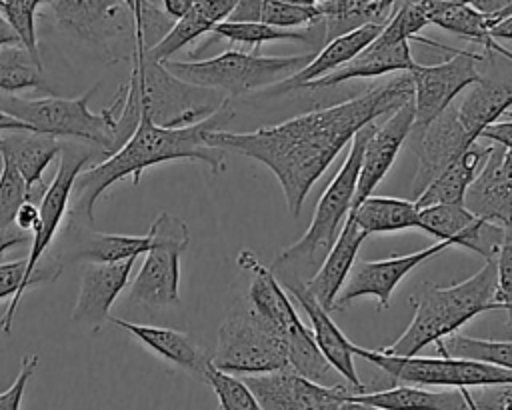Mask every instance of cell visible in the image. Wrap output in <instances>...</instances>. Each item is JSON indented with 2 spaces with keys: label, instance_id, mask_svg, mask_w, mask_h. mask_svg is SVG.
<instances>
[{
  "label": "cell",
  "instance_id": "obj_1",
  "mask_svg": "<svg viewBox=\"0 0 512 410\" xmlns=\"http://www.w3.org/2000/svg\"><path fill=\"white\" fill-rule=\"evenodd\" d=\"M414 98L410 72L374 84L368 92L340 104L316 108L280 124L252 132L212 130L210 144L264 164L278 180L290 216H300L314 182L338 152L368 122L394 112Z\"/></svg>",
  "mask_w": 512,
  "mask_h": 410
},
{
  "label": "cell",
  "instance_id": "obj_2",
  "mask_svg": "<svg viewBox=\"0 0 512 410\" xmlns=\"http://www.w3.org/2000/svg\"><path fill=\"white\" fill-rule=\"evenodd\" d=\"M232 116L230 96H224L208 116L186 126H162L142 112L136 130L116 152L76 176L70 212L92 222L96 200L114 182L130 178L132 186H138L142 172L162 162L194 160L206 164L214 174H220L226 168V150L210 144L208 136L212 130L224 128Z\"/></svg>",
  "mask_w": 512,
  "mask_h": 410
},
{
  "label": "cell",
  "instance_id": "obj_3",
  "mask_svg": "<svg viewBox=\"0 0 512 410\" xmlns=\"http://www.w3.org/2000/svg\"><path fill=\"white\" fill-rule=\"evenodd\" d=\"M114 102L118 106L116 152L136 130L142 112L162 126H186L208 116L222 98H214L208 88L176 78L162 62L148 56L146 48L136 46L130 78L120 86Z\"/></svg>",
  "mask_w": 512,
  "mask_h": 410
},
{
  "label": "cell",
  "instance_id": "obj_4",
  "mask_svg": "<svg viewBox=\"0 0 512 410\" xmlns=\"http://www.w3.org/2000/svg\"><path fill=\"white\" fill-rule=\"evenodd\" d=\"M496 262L486 258L484 266L470 278L452 286L424 284L416 300V310L406 330L386 348L388 354L414 356L428 344H438L476 314L486 312L496 302Z\"/></svg>",
  "mask_w": 512,
  "mask_h": 410
},
{
  "label": "cell",
  "instance_id": "obj_5",
  "mask_svg": "<svg viewBox=\"0 0 512 410\" xmlns=\"http://www.w3.org/2000/svg\"><path fill=\"white\" fill-rule=\"evenodd\" d=\"M372 122H368L354 134L350 150H348L340 170L334 174V178L328 182L326 190L322 192V196L316 204L312 222H310L308 230L304 232V236L300 240H296L294 244L286 246L272 260L270 270L276 276L290 274L300 264H316L320 258L324 260V256L336 242L340 228L354 204V194H356L358 174H360V164H362V152H364V144H366Z\"/></svg>",
  "mask_w": 512,
  "mask_h": 410
},
{
  "label": "cell",
  "instance_id": "obj_6",
  "mask_svg": "<svg viewBox=\"0 0 512 410\" xmlns=\"http://www.w3.org/2000/svg\"><path fill=\"white\" fill-rule=\"evenodd\" d=\"M314 54L296 56H260L240 50H226L208 60H166L162 62L176 78L208 88L220 90L226 96H242L256 88L272 86L286 76L300 70Z\"/></svg>",
  "mask_w": 512,
  "mask_h": 410
},
{
  "label": "cell",
  "instance_id": "obj_7",
  "mask_svg": "<svg viewBox=\"0 0 512 410\" xmlns=\"http://www.w3.org/2000/svg\"><path fill=\"white\" fill-rule=\"evenodd\" d=\"M98 84H94L88 92L78 98H20L8 96L0 102V108L10 112L12 116L30 124L36 132L64 138H80L88 140L108 154L114 152V136H116V112L118 106L112 100L102 112H92L88 108L90 98L96 94Z\"/></svg>",
  "mask_w": 512,
  "mask_h": 410
},
{
  "label": "cell",
  "instance_id": "obj_8",
  "mask_svg": "<svg viewBox=\"0 0 512 410\" xmlns=\"http://www.w3.org/2000/svg\"><path fill=\"white\" fill-rule=\"evenodd\" d=\"M214 366L232 374H260L288 364V348L282 330L252 308L236 304L218 328Z\"/></svg>",
  "mask_w": 512,
  "mask_h": 410
},
{
  "label": "cell",
  "instance_id": "obj_9",
  "mask_svg": "<svg viewBox=\"0 0 512 410\" xmlns=\"http://www.w3.org/2000/svg\"><path fill=\"white\" fill-rule=\"evenodd\" d=\"M354 354L376 364L380 370L390 374L394 382L402 384H422V386H488L512 382V370L490 364L484 360L444 356V358H424V356H400L388 354L362 346H352Z\"/></svg>",
  "mask_w": 512,
  "mask_h": 410
},
{
  "label": "cell",
  "instance_id": "obj_10",
  "mask_svg": "<svg viewBox=\"0 0 512 410\" xmlns=\"http://www.w3.org/2000/svg\"><path fill=\"white\" fill-rule=\"evenodd\" d=\"M150 248L130 284V300L148 306H170L180 302V256L188 248V224L168 212L152 222Z\"/></svg>",
  "mask_w": 512,
  "mask_h": 410
},
{
  "label": "cell",
  "instance_id": "obj_11",
  "mask_svg": "<svg viewBox=\"0 0 512 410\" xmlns=\"http://www.w3.org/2000/svg\"><path fill=\"white\" fill-rule=\"evenodd\" d=\"M88 160H90V154L62 152L56 176L52 178V182L48 184V188L44 190V194L40 198V220L32 232V246H30V254L26 258V270H24V280H22V296H24V290H28L30 286L40 284V282H52L62 272V264H58L54 260L44 262L42 270H40V264H42L48 244L56 236V232L64 220V214L70 206V196H72L76 176L84 170Z\"/></svg>",
  "mask_w": 512,
  "mask_h": 410
},
{
  "label": "cell",
  "instance_id": "obj_12",
  "mask_svg": "<svg viewBox=\"0 0 512 410\" xmlns=\"http://www.w3.org/2000/svg\"><path fill=\"white\" fill-rule=\"evenodd\" d=\"M244 382L252 390L260 408L264 410H342L348 406L350 392H362L354 384H322L292 366L244 374Z\"/></svg>",
  "mask_w": 512,
  "mask_h": 410
},
{
  "label": "cell",
  "instance_id": "obj_13",
  "mask_svg": "<svg viewBox=\"0 0 512 410\" xmlns=\"http://www.w3.org/2000/svg\"><path fill=\"white\" fill-rule=\"evenodd\" d=\"M484 56L476 52L456 50L452 58L440 64H414L410 70L414 84V126L410 134L426 128L440 112H444L466 88L482 76L476 62Z\"/></svg>",
  "mask_w": 512,
  "mask_h": 410
},
{
  "label": "cell",
  "instance_id": "obj_14",
  "mask_svg": "<svg viewBox=\"0 0 512 410\" xmlns=\"http://www.w3.org/2000/svg\"><path fill=\"white\" fill-rule=\"evenodd\" d=\"M454 244L450 240H438L432 246H426L422 250L404 254V256H392L384 260H372V262H362L356 266L352 276L346 280L342 286L340 294L336 296L334 308H344L352 300L362 298V296H374L378 300L380 308H386L390 304V296L398 282L416 266L424 264L426 260L442 254L444 250L452 248Z\"/></svg>",
  "mask_w": 512,
  "mask_h": 410
},
{
  "label": "cell",
  "instance_id": "obj_15",
  "mask_svg": "<svg viewBox=\"0 0 512 410\" xmlns=\"http://www.w3.org/2000/svg\"><path fill=\"white\" fill-rule=\"evenodd\" d=\"M414 126V100H406L394 112L386 114V120L380 124L374 120L370 124V132L362 152V164L358 174V186L354 194V204H360L366 196L374 192V188L382 182V178L392 168L396 154L404 140L410 136Z\"/></svg>",
  "mask_w": 512,
  "mask_h": 410
},
{
  "label": "cell",
  "instance_id": "obj_16",
  "mask_svg": "<svg viewBox=\"0 0 512 410\" xmlns=\"http://www.w3.org/2000/svg\"><path fill=\"white\" fill-rule=\"evenodd\" d=\"M280 284L294 296V300L304 308L312 322V334L326 356V360L332 364V368L350 384L366 390V386L360 382L356 366H354V344L342 334V330L336 326V322L330 318V310L324 308L314 294L306 288V282L298 274H278L276 276Z\"/></svg>",
  "mask_w": 512,
  "mask_h": 410
},
{
  "label": "cell",
  "instance_id": "obj_17",
  "mask_svg": "<svg viewBox=\"0 0 512 410\" xmlns=\"http://www.w3.org/2000/svg\"><path fill=\"white\" fill-rule=\"evenodd\" d=\"M136 258L118 262H86L80 272V290L72 308L76 324L98 330L110 320V306L126 288Z\"/></svg>",
  "mask_w": 512,
  "mask_h": 410
},
{
  "label": "cell",
  "instance_id": "obj_18",
  "mask_svg": "<svg viewBox=\"0 0 512 410\" xmlns=\"http://www.w3.org/2000/svg\"><path fill=\"white\" fill-rule=\"evenodd\" d=\"M464 204L494 226L512 224V148L492 146L490 154L470 184Z\"/></svg>",
  "mask_w": 512,
  "mask_h": 410
},
{
  "label": "cell",
  "instance_id": "obj_19",
  "mask_svg": "<svg viewBox=\"0 0 512 410\" xmlns=\"http://www.w3.org/2000/svg\"><path fill=\"white\" fill-rule=\"evenodd\" d=\"M384 24H386V20L384 22H366L350 32H344V34L328 40L324 44V48L310 58L308 64H304L300 70L286 76L284 80L272 84L268 94L278 96V94H286V92L304 88L306 84L340 68L348 60H352L362 48H366L382 32Z\"/></svg>",
  "mask_w": 512,
  "mask_h": 410
},
{
  "label": "cell",
  "instance_id": "obj_20",
  "mask_svg": "<svg viewBox=\"0 0 512 410\" xmlns=\"http://www.w3.org/2000/svg\"><path fill=\"white\" fill-rule=\"evenodd\" d=\"M368 232L358 226V222L348 214L336 242L320 262V268L312 278L306 280V288L314 294V298L328 310L334 308L336 296L348 280V274L354 266L360 244L366 240Z\"/></svg>",
  "mask_w": 512,
  "mask_h": 410
},
{
  "label": "cell",
  "instance_id": "obj_21",
  "mask_svg": "<svg viewBox=\"0 0 512 410\" xmlns=\"http://www.w3.org/2000/svg\"><path fill=\"white\" fill-rule=\"evenodd\" d=\"M414 64L416 62L410 52V40L388 44L374 38L352 60L332 70L330 74L306 84L304 88H310V90L330 88L334 84L354 80V78H374L388 72H410Z\"/></svg>",
  "mask_w": 512,
  "mask_h": 410
},
{
  "label": "cell",
  "instance_id": "obj_22",
  "mask_svg": "<svg viewBox=\"0 0 512 410\" xmlns=\"http://www.w3.org/2000/svg\"><path fill=\"white\" fill-rule=\"evenodd\" d=\"M480 216H476L464 202H444L420 208V230L436 236L438 240H450L454 246L468 248L482 258H490V252L482 246L484 230L492 228Z\"/></svg>",
  "mask_w": 512,
  "mask_h": 410
},
{
  "label": "cell",
  "instance_id": "obj_23",
  "mask_svg": "<svg viewBox=\"0 0 512 410\" xmlns=\"http://www.w3.org/2000/svg\"><path fill=\"white\" fill-rule=\"evenodd\" d=\"M350 408H374V410H392V408H436V410H474V400L466 388L456 392H438L422 388V384H400L388 390H362L348 394Z\"/></svg>",
  "mask_w": 512,
  "mask_h": 410
},
{
  "label": "cell",
  "instance_id": "obj_24",
  "mask_svg": "<svg viewBox=\"0 0 512 410\" xmlns=\"http://www.w3.org/2000/svg\"><path fill=\"white\" fill-rule=\"evenodd\" d=\"M428 22L436 24L438 28L452 32L456 36L468 38L488 52H498L512 60V52L498 44V40L492 36L494 18L490 14L480 12L478 8L470 4L460 2H448V0H418Z\"/></svg>",
  "mask_w": 512,
  "mask_h": 410
},
{
  "label": "cell",
  "instance_id": "obj_25",
  "mask_svg": "<svg viewBox=\"0 0 512 410\" xmlns=\"http://www.w3.org/2000/svg\"><path fill=\"white\" fill-rule=\"evenodd\" d=\"M112 324L124 328L134 338H138L148 350L158 354L160 358L180 366L182 370L190 372L194 378L204 380L206 366L210 358L196 346L188 334L174 330V328H162V326H148V324H134L120 318H110Z\"/></svg>",
  "mask_w": 512,
  "mask_h": 410
},
{
  "label": "cell",
  "instance_id": "obj_26",
  "mask_svg": "<svg viewBox=\"0 0 512 410\" xmlns=\"http://www.w3.org/2000/svg\"><path fill=\"white\" fill-rule=\"evenodd\" d=\"M234 4L236 0H196L194 8L186 16L174 20L170 30L152 48L146 50L148 56H152L158 62L170 60L184 46L212 32L216 24L226 20Z\"/></svg>",
  "mask_w": 512,
  "mask_h": 410
},
{
  "label": "cell",
  "instance_id": "obj_27",
  "mask_svg": "<svg viewBox=\"0 0 512 410\" xmlns=\"http://www.w3.org/2000/svg\"><path fill=\"white\" fill-rule=\"evenodd\" d=\"M60 152L56 136L36 130H10L0 138V158L12 162L24 176L30 190L42 188V174Z\"/></svg>",
  "mask_w": 512,
  "mask_h": 410
},
{
  "label": "cell",
  "instance_id": "obj_28",
  "mask_svg": "<svg viewBox=\"0 0 512 410\" xmlns=\"http://www.w3.org/2000/svg\"><path fill=\"white\" fill-rule=\"evenodd\" d=\"M490 148L492 146H478L476 142L468 146L414 198L418 208L444 202H464L470 184L474 182L490 154Z\"/></svg>",
  "mask_w": 512,
  "mask_h": 410
},
{
  "label": "cell",
  "instance_id": "obj_29",
  "mask_svg": "<svg viewBox=\"0 0 512 410\" xmlns=\"http://www.w3.org/2000/svg\"><path fill=\"white\" fill-rule=\"evenodd\" d=\"M350 216L368 234L400 232L410 228L420 230V208L414 200L370 194L350 210Z\"/></svg>",
  "mask_w": 512,
  "mask_h": 410
},
{
  "label": "cell",
  "instance_id": "obj_30",
  "mask_svg": "<svg viewBox=\"0 0 512 410\" xmlns=\"http://www.w3.org/2000/svg\"><path fill=\"white\" fill-rule=\"evenodd\" d=\"M324 42L350 32L366 22H384L392 8L380 0H318Z\"/></svg>",
  "mask_w": 512,
  "mask_h": 410
},
{
  "label": "cell",
  "instance_id": "obj_31",
  "mask_svg": "<svg viewBox=\"0 0 512 410\" xmlns=\"http://www.w3.org/2000/svg\"><path fill=\"white\" fill-rule=\"evenodd\" d=\"M0 90H50L44 82L40 56H34L22 44H8L0 48Z\"/></svg>",
  "mask_w": 512,
  "mask_h": 410
},
{
  "label": "cell",
  "instance_id": "obj_32",
  "mask_svg": "<svg viewBox=\"0 0 512 410\" xmlns=\"http://www.w3.org/2000/svg\"><path fill=\"white\" fill-rule=\"evenodd\" d=\"M152 240L146 232L144 236L128 234H106V232H88L76 246L74 260L84 262H118L126 258H138L150 248Z\"/></svg>",
  "mask_w": 512,
  "mask_h": 410
},
{
  "label": "cell",
  "instance_id": "obj_33",
  "mask_svg": "<svg viewBox=\"0 0 512 410\" xmlns=\"http://www.w3.org/2000/svg\"><path fill=\"white\" fill-rule=\"evenodd\" d=\"M218 38L236 44H248L258 50L266 42H308L312 30H292L260 20H222L212 30Z\"/></svg>",
  "mask_w": 512,
  "mask_h": 410
},
{
  "label": "cell",
  "instance_id": "obj_34",
  "mask_svg": "<svg viewBox=\"0 0 512 410\" xmlns=\"http://www.w3.org/2000/svg\"><path fill=\"white\" fill-rule=\"evenodd\" d=\"M438 350L444 356L484 360V362L498 364L512 370V338L484 340V338H472V336L452 332L450 336L438 342Z\"/></svg>",
  "mask_w": 512,
  "mask_h": 410
},
{
  "label": "cell",
  "instance_id": "obj_35",
  "mask_svg": "<svg viewBox=\"0 0 512 410\" xmlns=\"http://www.w3.org/2000/svg\"><path fill=\"white\" fill-rule=\"evenodd\" d=\"M44 190V186L30 190L18 168L6 158H0V230L14 226L18 208L26 200L42 198Z\"/></svg>",
  "mask_w": 512,
  "mask_h": 410
},
{
  "label": "cell",
  "instance_id": "obj_36",
  "mask_svg": "<svg viewBox=\"0 0 512 410\" xmlns=\"http://www.w3.org/2000/svg\"><path fill=\"white\" fill-rule=\"evenodd\" d=\"M204 382L212 386L216 392L218 404L222 410H260L258 400L254 398L252 390L244 382V378L232 376V372H226L212 364V360L206 366Z\"/></svg>",
  "mask_w": 512,
  "mask_h": 410
},
{
  "label": "cell",
  "instance_id": "obj_37",
  "mask_svg": "<svg viewBox=\"0 0 512 410\" xmlns=\"http://www.w3.org/2000/svg\"><path fill=\"white\" fill-rule=\"evenodd\" d=\"M122 2L130 12L136 46L140 48H146V50L152 48L174 24L164 10H158L148 0H122Z\"/></svg>",
  "mask_w": 512,
  "mask_h": 410
},
{
  "label": "cell",
  "instance_id": "obj_38",
  "mask_svg": "<svg viewBox=\"0 0 512 410\" xmlns=\"http://www.w3.org/2000/svg\"><path fill=\"white\" fill-rule=\"evenodd\" d=\"M496 262V302L488 310H504L512 304V224L502 228V238L492 254Z\"/></svg>",
  "mask_w": 512,
  "mask_h": 410
},
{
  "label": "cell",
  "instance_id": "obj_39",
  "mask_svg": "<svg viewBox=\"0 0 512 410\" xmlns=\"http://www.w3.org/2000/svg\"><path fill=\"white\" fill-rule=\"evenodd\" d=\"M24 270H26V258L0 264V300L10 298V304H8L6 312L0 318V330L4 334L12 332L14 314H16V308H18L20 300H22Z\"/></svg>",
  "mask_w": 512,
  "mask_h": 410
},
{
  "label": "cell",
  "instance_id": "obj_40",
  "mask_svg": "<svg viewBox=\"0 0 512 410\" xmlns=\"http://www.w3.org/2000/svg\"><path fill=\"white\" fill-rule=\"evenodd\" d=\"M320 20L318 6L302 8L292 6L282 0H262L260 22L274 24L280 28H296V26H314Z\"/></svg>",
  "mask_w": 512,
  "mask_h": 410
},
{
  "label": "cell",
  "instance_id": "obj_41",
  "mask_svg": "<svg viewBox=\"0 0 512 410\" xmlns=\"http://www.w3.org/2000/svg\"><path fill=\"white\" fill-rule=\"evenodd\" d=\"M38 362H40L38 354H26L20 358V370H18L16 380L12 382V386L8 390L0 392V410H18L20 408L24 388H26L30 376L36 372Z\"/></svg>",
  "mask_w": 512,
  "mask_h": 410
},
{
  "label": "cell",
  "instance_id": "obj_42",
  "mask_svg": "<svg viewBox=\"0 0 512 410\" xmlns=\"http://www.w3.org/2000/svg\"><path fill=\"white\" fill-rule=\"evenodd\" d=\"M482 392L474 400V408H486V410H510L512 408V382L502 384H488L480 386Z\"/></svg>",
  "mask_w": 512,
  "mask_h": 410
},
{
  "label": "cell",
  "instance_id": "obj_43",
  "mask_svg": "<svg viewBox=\"0 0 512 410\" xmlns=\"http://www.w3.org/2000/svg\"><path fill=\"white\" fill-rule=\"evenodd\" d=\"M510 120H504V122H492L488 124L484 130H482V138H490V140H496V144L504 146V148H512V112L506 110L504 112ZM502 114V116H504Z\"/></svg>",
  "mask_w": 512,
  "mask_h": 410
},
{
  "label": "cell",
  "instance_id": "obj_44",
  "mask_svg": "<svg viewBox=\"0 0 512 410\" xmlns=\"http://www.w3.org/2000/svg\"><path fill=\"white\" fill-rule=\"evenodd\" d=\"M38 220H40V206H38L34 200H26V202L18 208L14 224H16L20 230L32 234L34 228H36V224H38Z\"/></svg>",
  "mask_w": 512,
  "mask_h": 410
},
{
  "label": "cell",
  "instance_id": "obj_45",
  "mask_svg": "<svg viewBox=\"0 0 512 410\" xmlns=\"http://www.w3.org/2000/svg\"><path fill=\"white\" fill-rule=\"evenodd\" d=\"M26 240H28V232L20 230L16 224L10 226V228L0 230V254H4L6 250H10L18 244H24Z\"/></svg>",
  "mask_w": 512,
  "mask_h": 410
},
{
  "label": "cell",
  "instance_id": "obj_46",
  "mask_svg": "<svg viewBox=\"0 0 512 410\" xmlns=\"http://www.w3.org/2000/svg\"><path fill=\"white\" fill-rule=\"evenodd\" d=\"M492 36L496 40H512V6L498 16L496 24L492 26Z\"/></svg>",
  "mask_w": 512,
  "mask_h": 410
},
{
  "label": "cell",
  "instance_id": "obj_47",
  "mask_svg": "<svg viewBox=\"0 0 512 410\" xmlns=\"http://www.w3.org/2000/svg\"><path fill=\"white\" fill-rule=\"evenodd\" d=\"M196 0H162V6H164V12L172 18V20H178L182 16H186L192 8H194Z\"/></svg>",
  "mask_w": 512,
  "mask_h": 410
},
{
  "label": "cell",
  "instance_id": "obj_48",
  "mask_svg": "<svg viewBox=\"0 0 512 410\" xmlns=\"http://www.w3.org/2000/svg\"><path fill=\"white\" fill-rule=\"evenodd\" d=\"M10 130H34V128L24 120L12 116L4 108H0V132H10Z\"/></svg>",
  "mask_w": 512,
  "mask_h": 410
},
{
  "label": "cell",
  "instance_id": "obj_49",
  "mask_svg": "<svg viewBox=\"0 0 512 410\" xmlns=\"http://www.w3.org/2000/svg\"><path fill=\"white\" fill-rule=\"evenodd\" d=\"M8 44H22L20 36L16 34V30L12 28V24L6 20V16L0 10V48L8 46Z\"/></svg>",
  "mask_w": 512,
  "mask_h": 410
},
{
  "label": "cell",
  "instance_id": "obj_50",
  "mask_svg": "<svg viewBox=\"0 0 512 410\" xmlns=\"http://www.w3.org/2000/svg\"><path fill=\"white\" fill-rule=\"evenodd\" d=\"M286 4H292V6H302V8H314L318 6V0H282Z\"/></svg>",
  "mask_w": 512,
  "mask_h": 410
},
{
  "label": "cell",
  "instance_id": "obj_51",
  "mask_svg": "<svg viewBox=\"0 0 512 410\" xmlns=\"http://www.w3.org/2000/svg\"><path fill=\"white\" fill-rule=\"evenodd\" d=\"M26 2H30V4H34V6H42V4H48V0H26Z\"/></svg>",
  "mask_w": 512,
  "mask_h": 410
},
{
  "label": "cell",
  "instance_id": "obj_52",
  "mask_svg": "<svg viewBox=\"0 0 512 410\" xmlns=\"http://www.w3.org/2000/svg\"><path fill=\"white\" fill-rule=\"evenodd\" d=\"M380 2H382L386 8H392V6H394L398 0H380Z\"/></svg>",
  "mask_w": 512,
  "mask_h": 410
},
{
  "label": "cell",
  "instance_id": "obj_53",
  "mask_svg": "<svg viewBox=\"0 0 512 410\" xmlns=\"http://www.w3.org/2000/svg\"><path fill=\"white\" fill-rule=\"evenodd\" d=\"M506 336H508V338H512V324L508 326V330H506Z\"/></svg>",
  "mask_w": 512,
  "mask_h": 410
},
{
  "label": "cell",
  "instance_id": "obj_54",
  "mask_svg": "<svg viewBox=\"0 0 512 410\" xmlns=\"http://www.w3.org/2000/svg\"><path fill=\"white\" fill-rule=\"evenodd\" d=\"M504 310H512V304H510V306H506V308H504Z\"/></svg>",
  "mask_w": 512,
  "mask_h": 410
}]
</instances>
